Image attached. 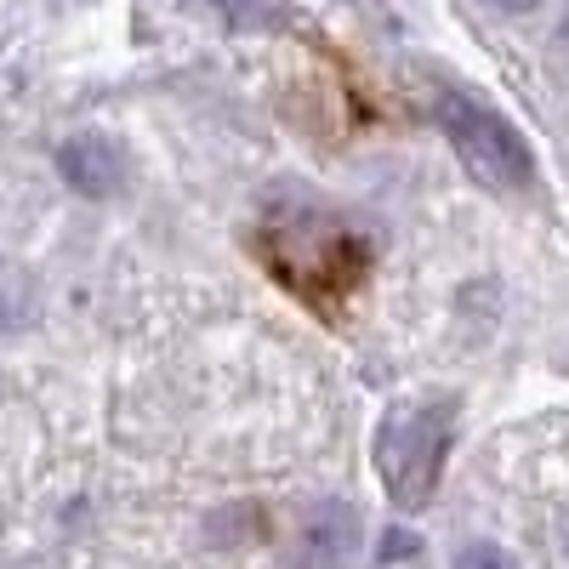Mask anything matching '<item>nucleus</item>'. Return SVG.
<instances>
[{
  "label": "nucleus",
  "instance_id": "obj_2",
  "mask_svg": "<svg viewBox=\"0 0 569 569\" xmlns=\"http://www.w3.org/2000/svg\"><path fill=\"white\" fill-rule=\"evenodd\" d=\"M450 439H456V399L450 393L393 405V416L376 433V467H382V490L399 512H421L433 501Z\"/></svg>",
  "mask_w": 569,
  "mask_h": 569
},
{
  "label": "nucleus",
  "instance_id": "obj_4",
  "mask_svg": "<svg viewBox=\"0 0 569 569\" xmlns=\"http://www.w3.org/2000/svg\"><path fill=\"white\" fill-rule=\"evenodd\" d=\"M353 547H359V512L348 501H325L302 518L291 569H348Z\"/></svg>",
  "mask_w": 569,
  "mask_h": 569
},
{
  "label": "nucleus",
  "instance_id": "obj_9",
  "mask_svg": "<svg viewBox=\"0 0 569 569\" xmlns=\"http://www.w3.org/2000/svg\"><path fill=\"white\" fill-rule=\"evenodd\" d=\"M563 547H569V525H563Z\"/></svg>",
  "mask_w": 569,
  "mask_h": 569
},
{
  "label": "nucleus",
  "instance_id": "obj_6",
  "mask_svg": "<svg viewBox=\"0 0 569 569\" xmlns=\"http://www.w3.org/2000/svg\"><path fill=\"white\" fill-rule=\"evenodd\" d=\"M450 569H518V558L507 547H496V541H467Z\"/></svg>",
  "mask_w": 569,
  "mask_h": 569
},
{
  "label": "nucleus",
  "instance_id": "obj_10",
  "mask_svg": "<svg viewBox=\"0 0 569 569\" xmlns=\"http://www.w3.org/2000/svg\"><path fill=\"white\" fill-rule=\"evenodd\" d=\"M563 34H569V23H563Z\"/></svg>",
  "mask_w": 569,
  "mask_h": 569
},
{
  "label": "nucleus",
  "instance_id": "obj_3",
  "mask_svg": "<svg viewBox=\"0 0 569 569\" xmlns=\"http://www.w3.org/2000/svg\"><path fill=\"white\" fill-rule=\"evenodd\" d=\"M433 114L450 137L456 160L485 188H496V194H525V188L536 182V154H530L525 131H518L507 114L485 109L479 98H467V91H439Z\"/></svg>",
  "mask_w": 569,
  "mask_h": 569
},
{
  "label": "nucleus",
  "instance_id": "obj_1",
  "mask_svg": "<svg viewBox=\"0 0 569 569\" xmlns=\"http://www.w3.org/2000/svg\"><path fill=\"white\" fill-rule=\"evenodd\" d=\"M257 257L262 268L297 291L313 308H330L337 297L359 291V279L370 268V246L359 233L325 211H291V217H273L257 233Z\"/></svg>",
  "mask_w": 569,
  "mask_h": 569
},
{
  "label": "nucleus",
  "instance_id": "obj_7",
  "mask_svg": "<svg viewBox=\"0 0 569 569\" xmlns=\"http://www.w3.org/2000/svg\"><path fill=\"white\" fill-rule=\"evenodd\" d=\"M410 558H421V536L405 525H388L382 541H376V563H410Z\"/></svg>",
  "mask_w": 569,
  "mask_h": 569
},
{
  "label": "nucleus",
  "instance_id": "obj_8",
  "mask_svg": "<svg viewBox=\"0 0 569 569\" xmlns=\"http://www.w3.org/2000/svg\"><path fill=\"white\" fill-rule=\"evenodd\" d=\"M490 7H501V12H536L541 0H490Z\"/></svg>",
  "mask_w": 569,
  "mask_h": 569
},
{
  "label": "nucleus",
  "instance_id": "obj_5",
  "mask_svg": "<svg viewBox=\"0 0 569 569\" xmlns=\"http://www.w3.org/2000/svg\"><path fill=\"white\" fill-rule=\"evenodd\" d=\"M58 171H63V182L74 188V194H86V200H109L114 188L126 182L120 149H114L109 137H98V131L69 137L63 149H58Z\"/></svg>",
  "mask_w": 569,
  "mask_h": 569
}]
</instances>
